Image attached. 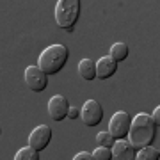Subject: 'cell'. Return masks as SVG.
I'll return each instance as SVG.
<instances>
[{
	"instance_id": "cell-1",
	"label": "cell",
	"mask_w": 160,
	"mask_h": 160,
	"mask_svg": "<svg viewBox=\"0 0 160 160\" xmlns=\"http://www.w3.org/2000/svg\"><path fill=\"white\" fill-rule=\"evenodd\" d=\"M157 126H155L151 116L144 114H137L135 118H132V125H130V130H128V135H126V141L133 146L135 151L142 148H148L151 146L157 137Z\"/></svg>"
},
{
	"instance_id": "cell-2",
	"label": "cell",
	"mask_w": 160,
	"mask_h": 160,
	"mask_svg": "<svg viewBox=\"0 0 160 160\" xmlns=\"http://www.w3.org/2000/svg\"><path fill=\"white\" fill-rule=\"evenodd\" d=\"M68 57H69L68 46L61 45V43H55V45L46 46L45 50L39 53L38 68H39L46 77H48V75H57L59 71L66 66Z\"/></svg>"
},
{
	"instance_id": "cell-3",
	"label": "cell",
	"mask_w": 160,
	"mask_h": 160,
	"mask_svg": "<svg viewBox=\"0 0 160 160\" xmlns=\"http://www.w3.org/2000/svg\"><path fill=\"white\" fill-rule=\"evenodd\" d=\"M80 16V0H59L55 6V23L59 29L73 32Z\"/></svg>"
},
{
	"instance_id": "cell-4",
	"label": "cell",
	"mask_w": 160,
	"mask_h": 160,
	"mask_svg": "<svg viewBox=\"0 0 160 160\" xmlns=\"http://www.w3.org/2000/svg\"><path fill=\"white\" fill-rule=\"evenodd\" d=\"M130 125H132V116L125 110H119V112H116L109 121V133L116 141H119V139H126L128 135V130H130Z\"/></svg>"
},
{
	"instance_id": "cell-5",
	"label": "cell",
	"mask_w": 160,
	"mask_h": 160,
	"mask_svg": "<svg viewBox=\"0 0 160 160\" xmlns=\"http://www.w3.org/2000/svg\"><path fill=\"white\" fill-rule=\"evenodd\" d=\"M80 118L86 123V126H98L103 119V107L96 100H87L82 109H80Z\"/></svg>"
},
{
	"instance_id": "cell-6",
	"label": "cell",
	"mask_w": 160,
	"mask_h": 160,
	"mask_svg": "<svg viewBox=\"0 0 160 160\" xmlns=\"http://www.w3.org/2000/svg\"><path fill=\"white\" fill-rule=\"evenodd\" d=\"M52 141V128L48 125H39L30 132L29 135V148H32L34 151H43V149L50 144Z\"/></svg>"
},
{
	"instance_id": "cell-7",
	"label": "cell",
	"mask_w": 160,
	"mask_h": 160,
	"mask_svg": "<svg viewBox=\"0 0 160 160\" xmlns=\"http://www.w3.org/2000/svg\"><path fill=\"white\" fill-rule=\"evenodd\" d=\"M25 84L29 86L30 91L34 92H43L48 86V77L41 71L38 66H29L25 68Z\"/></svg>"
},
{
	"instance_id": "cell-8",
	"label": "cell",
	"mask_w": 160,
	"mask_h": 160,
	"mask_svg": "<svg viewBox=\"0 0 160 160\" xmlns=\"http://www.w3.org/2000/svg\"><path fill=\"white\" fill-rule=\"evenodd\" d=\"M69 102L64 94H55L48 100V114L53 121H62L68 118Z\"/></svg>"
},
{
	"instance_id": "cell-9",
	"label": "cell",
	"mask_w": 160,
	"mask_h": 160,
	"mask_svg": "<svg viewBox=\"0 0 160 160\" xmlns=\"http://www.w3.org/2000/svg\"><path fill=\"white\" fill-rule=\"evenodd\" d=\"M110 153H112L114 160H135V153L137 151L133 149V146L126 139H119L110 148Z\"/></svg>"
},
{
	"instance_id": "cell-10",
	"label": "cell",
	"mask_w": 160,
	"mask_h": 160,
	"mask_svg": "<svg viewBox=\"0 0 160 160\" xmlns=\"http://www.w3.org/2000/svg\"><path fill=\"white\" fill-rule=\"evenodd\" d=\"M116 71H118V62H116L112 57L105 55V57H100L96 61V78L107 80V78H110Z\"/></svg>"
},
{
	"instance_id": "cell-11",
	"label": "cell",
	"mask_w": 160,
	"mask_h": 160,
	"mask_svg": "<svg viewBox=\"0 0 160 160\" xmlns=\"http://www.w3.org/2000/svg\"><path fill=\"white\" fill-rule=\"evenodd\" d=\"M78 75L87 82L94 80L96 78V62L91 59H82L78 62Z\"/></svg>"
},
{
	"instance_id": "cell-12",
	"label": "cell",
	"mask_w": 160,
	"mask_h": 160,
	"mask_svg": "<svg viewBox=\"0 0 160 160\" xmlns=\"http://www.w3.org/2000/svg\"><path fill=\"white\" fill-rule=\"evenodd\" d=\"M128 53H130V50H128V46L125 45V43H114V45L110 46V55L109 57H112L116 61V62L119 64L121 61H125L126 57H128Z\"/></svg>"
},
{
	"instance_id": "cell-13",
	"label": "cell",
	"mask_w": 160,
	"mask_h": 160,
	"mask_svg": "<svg viewBox=\"0 0 160 160\" xmlns=\"http://www.w3.org/2000/svg\"><path fill=\"white\" fill-rule=\"evenodd\" d=\"M158 158H160V151L153 146L142 148L135 153V160H158Z\"/></svg>"
},
{
	"instance_id": "cell-14",
	"label": "cell",
	"mask_w": 160,
	"mask_h": 160,
	"mask_svg": "<svg viewBox=\"0 0 160 160\" xmlns=\"http://www.w3.org/2000/svg\"><path fill=\"white\" fill-rule=\"evenodd\" d=\"M12 160H41V158H39V153H38V151H34V149L29 148V146H25V148L18 149Z\"/></svg>"
},
{
	"instance_id": "cell-15",
	"label": "cell",
	"mask_w": 160,
	"mask_h": 160,
	"mask_svg": "<svg viewBox=\"0 0 160 160\" xmlns=\"http://www.w3.org/2000/svg\"><path fill=\"white\" fill-rule=\"evenodd\" d=\"M114 142H116V139L110 135L109 132H100L96 135V144L100 146V148H112L114 146Z\"/></svg>"
},
{
	"instance_id": "cell-16",
	"label": "cell",
	"mask_w": 160,
	"mask_h": 160,
	"mask_svg": "<svg viewBox=\"0 0 160 160\" xmlns=\"http://www.w3.org/2000/svg\"><path fill=\"white\" fill-rule=\"evenodd\" d=\"M91 155H92V160H112V153H110L109 148H100L98 146Z\"/></svg>"
},
{
	"instance_id": "cell-17",
	"label": "cell",
	"mask_w": 160,
	"mask_h": 160,
	"mask_svg": "<svg viewBox=\"0 0 160 160\" xmlns=\"http://www.w3.org/2000/svg\"><path fill=\"white\" fill-rule=\"evenodd\" d=\"M73 160H92V155L89 151H80L73 157Z\"/></svg>"
},
{
	"instance_id": "cell-18",
	"label": "cell",
	"mask_w": 160,
	"mask_h": 160,
	"mask_svg": "<svg viewBox=\"0 0 160 160\" xmlns=\"http://www.w3.org/2000/svg\"><path fill=\"white\" fill-rule=\"evenodd\" d=\"M77 118H80V109H78V107H69L68 119H77Z\"/></svg>"
},
{
	"instance_id": "cell-19",
	"label": "cell",
	"mask_w": 160,
	"mask_h": 160,
	"mask_svg": "<svg viewBox=\"0 0 160 160\" xmlns=\"http://www.w3.org/2000/svg\"><path fill=\"white\" fill-rule=\"evenodd\" d=\"M151 119H153L155 126L158 128V126H160V107H157V109L153 110V114H151Z\"/></svg>"
},
{
	"instance_id": "cell-20",
	"label": "cell",
	"mask_w": 160,
	"mask_h": 160,
	"mask_svg": "<svg viewBox=\"0 0 160 160\" xmlns=\"http://www.w3.org/2000/svg\"><path fill=\"white\" fill-rule=\"evenodd\" d=\"M0 135H2V128H0Z\"/></svg>"
}]
</instances>
